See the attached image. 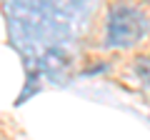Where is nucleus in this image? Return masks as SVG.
I'll use <instances>...</instances> for the list:
<instances>
[{
  "label": "nucleus",
  "mask_w": 150,
  "mask_h": 140,
  "mask_svg": "<svg viewBox=\"0 0 150 140\" xmlns=\"http://www.w3.org/2000/svg\"><path fill=\"white\" fill-rule=\"evenodd\" d=\"M150 23L140 8L118 3L108 10V23H105V45L115 50H125L138 45L145 38Z\"/></svg>",
  "instance_id": "nucleus-1"
},
{
  "label": "nucleus",
  "mask_w": 150,
  "mask_h": 140,
  "mask_svg": "<svg viewBox=\"0 0 150 140\" xmlns=\"http://www.w3.org/2000/svg\"><path fill=\"white\" fill-rule=\"evenodd\" d=\"M70 70H73L70 55L65 53V50L55 48V45L45 48L43 53H40V58H38V65H35L38 75L43 73V75H48L50 80H55V83H65L70 78Z\"/></svg>",
  "instance_id": "nucleus-2"
},
{
  "label": "nucleus",
  "mask_w": 150,
  "mask_h": 140,
  "mask_svg": "<svg viewBox=\"0 0 150 140\" xmlns=\"http://www.w3.org/2000/svg\"><path fill=\"white\" fill-rule=\"evenodd\" d=\"M15 3L18 5H25V8H33V10H38V13H45V15H50V13L58 10L50 0H15Z\"/></svg>",
  "instance_id": "nucleus-3"
},
{
  "label": "nucleus",
  "mask_w": 150,
  "mask_h": 140,
  "mask_svg": "<svg viewBox=\"0 0 150 140\" xmlns=\"http://www.w3.org/2000/svg\"><path fill=\"white\" fill-rule=\"evenodd\" d=\"M135 75L145 88H150V58H138L135 60Z\"/></svg>",
  "instance_id": "nucleus-4"
},
{
  "label": "nucleus",
  "mask_w": 150,
  "mask_h": 140,
  "mask_svg": "<svg viewBox=\"0 0 150 140\" xmlns=\"http://www.w3.org/2000/svg\"><path fill=\"white\" fill-rule=\"evenodd\" d=\"M88 3H90V0H53L55 8H73V10H80Z\"/></svg>",
  "instance_id": "nucleus-5"
}]
</instances>
